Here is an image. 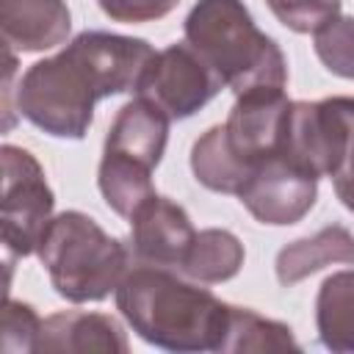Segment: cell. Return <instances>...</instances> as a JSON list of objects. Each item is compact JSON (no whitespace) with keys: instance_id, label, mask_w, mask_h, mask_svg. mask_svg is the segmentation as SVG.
Masks as SVG:
<instances>
[{"instance_id":"1","label":"cell","mask_w":354,"mask_h":354,"mask_svg":"<svg viewBox=\"0 0 354 354\" xmlns=\"http://www.w3.org/2000/svg\"><path fill=\"white\" fill-rule=\"evenodd\" d=\"M155 53L138 36L83 30L19 75L17 111L53 138L80 141L94 122V105L113 94H136Z\"/></svg>"},{"instance_id":"2","label":"cell","mask_w":354,"mask_h":354,"mask_svg":"<svg viewBox=\"0 0 354 354\" xmlns=\"http://www.w3.org/2000/svg\"><path fill=\"white\" fill-rule=\"evenodd\" d=\"M113 299L127 326L155 348L194 354L224 346L230 301L174 268L133 263Z\"/></svg>"},{"instance_id":"3","label":"cell","mask_w":354,"mask_h":354,"mask_svg":"<svg viewBox=\"0 0 354 354\" xmlns=\"http://www.w3.org/2000/svg\"><path fill=\"white\" fill-rule=\"evenodd\" d=\"M183 36L235 97L288 86L282 47L257 28L243 0H196L183 22Z\"/></svg>"},{"instance_id":"4","label":"cell","mask_w":354,"mask_h":354,"mask_svg":"<svg viewBox=\"0 0 354 354\" xmlns=\"http://www.w3.org/2000/svg\"><path fill=\"white\" fill-rule=\"evenodd\" d=\"M36 254L53 290L72 304L108 299L133 266L130 246L80 210L53 216Z\"/></svg>"},{"instance_id":"5","label":"cell","mask_w":354,"mask_h":354,"mask_svg":"<svg viewBox=\"0 0 354 354\" xmlns=\"http://www.w3.org/2000/svg\"><path fill=\"white\" fill-rule=\"evenodd\" d=\"M3 199H0V238L6 257L36 254L47 224L53 221L55 194L33 152L17 144L0 147Z\"/></svg>"},{"instance_id":"6","label":"cell","mask_w":354,"mask_h":354,"mask_svg":"<svg viewBox=\"0 0 354 354\" xmlns=\"http://www.w3.org/2000/svg\"><path fill=\"white\" fill-rule=\"evenodd\" d=\"M354 133V97L337 94L324 100H293L288 111L282 155L313 171L318 180L332 177Z\"/></svg>"},{"instance_id":"7","label":"cell","mask_w":354,"mask_h":354,"mask_svg":"<svg viewBox=\"0 0 354 354\" xmlns=\"http://www.w3.org/2000/svg\"><path fill=\"white\" fill-rule=\"evenodd\" d=\"M221 88L218 75L183 39L152 55L136 94L163 108L171 122H180L199 113Z\"/></svg>"},{"instance_id":"8","label":"cell","mask_w":354,"mask_h":354,"mask_svg":"<svg viewBox=\"0 0 354 354\" xmlns=\"http://www.w3.org/2000/svg\"><path fill=\"white\" fill-rule=\"evenodd\" d=\"M315 199L318 177L282 152L263 158L238 191V202L268 227L299 224L315 207Z\"/></svg>"},{"instance_id":"9","label":"cell","mask_w":354,"mask_h":354,"mask_svg":"<svg viewBox=\"0 0 354 354\" xmlns=\"http://www.w3.org/2000/svg\"><path fill=\"white\" fill-rule=\"evenodd\" d=\"M290 102L285 88H254L235 97L224 133L230 147L249 166V174L263 158L282 152Z\"/></svg>"},{"instance_id":"10","label":"cell","mask_w":354,"mask_h":354,"mask_svg":"<svg viewBox=\"0 0 354 354\" xmlns=\"http://www.w3.org/2000/svg\"><path fill=\"white\" fill-rule=\"evenodd\" d=\"M127 221V246L133 252V263L144 266H163L177 271L196 238L188 210L160 194H152L147 202H141Z\"/></svg>"},{"instance_id":"11","label":"cell","mask_w":354,"mask_h":354,"mask_svg":"<svg viewBox=\"0 0 354 354\" xmlns=\"http://www.w3.org/2000/svg\"><path fill=\"white\" fill-rule=\"evenodd\" d=\"M169 124H171V119L163 108H158L152 100L136 94L116 111V116L105 133L102 152L127 158V160L155 171L158 163L163 160V152L169 144Z\"/></svg>"},{"instance_id":"12","label":"cell","mask_w":354,"mask_h":354,"mask_svg":"<svg viewBox=\"0 0 354 354\" xmlns=\"http://www.w3.org/2000/svg\"><path fill=\"white\" fill-rule=\"evenodd\" d=\"M3 44L14 53L61 47L72 33L66 0H0Z\"/></svg>"},{"instance_id":"13","label":"cell","mask_w":354,"mask_h":354,"mask_svg":"<svg viewBox=\"0 0 354 354\" xmlns=\"http://www.w3.org/2000/svg\"><path fill=\"white\" fill-rule=\"evenodd\" d=\"M36 351H130L124 326L108 313L61 310L44 318Z\"/></svg>"},{"instance_id":"14","label":"cell","mask_w":354,"mask_h":354,"mask_svg":"<svg viewBox=\"0 0 354 354\" xmlns=\"http://www.w3.org/2000/svg\"><path fill=\"white\" fill-rule=\"evenodd\" d=\"M326 266H354V232L340 224L321 227L313 235L285 243L274 260L277 282L282 288H293Z\"/></svg>"},{"instance_id":"15","label":"cell","mask_w":354,"mask_h":354,"mask_svg":"<svg viewBox=\"0 0 354 354\" xmlns=\"http://www.w3.org/2000/svg\"><path fill=\"white\" fill-rule=\"evenodd\" d=\"M315 329L324 348L354 354V266L332 271L315 296Z\"/></svg>"},{"instance_id":"16","label":"cell","mask_w":354,"mask_h":354,"mask_svg":"<svg viewBox=\"0 0 354 354\" xmlns=\"http://www.w3.org/2000/svg\"><path fill=\"white\" fill-rule=\"evenodd\" d=\"M243 260H246V249L235 232L224 227H207V230H196V238L177 271L194 282L218 285L238 277Z\"/></svg>"},{"instance_id":"17","label":"cell","mask_w":354,"mask_h":354,"mask_svg":"<svg viewBox=\"0 0 354 354\" xmlns=\"http://www.w3.org/2000/svg\"><path fill=\"white\" fill-rule=\"evenodd\" d=\"M191 171L199 185H205L213 194H232L243 188L249 177V166L238 158V152L230 147L224 124L207 127L191 147Z\"/></svg>"},{"instance_id":"18","label":"cell","mask_w":354,"mask_h":354,"mask_svg":"<svg viewBox=\"0 0 354 354\" xmlns=\"http://www.w3.org/2000/svg\"><path fill=\"white\" fill-rule=\"evenodd\" d=\"M97 188H100L105 205L122 218H130L141 202H147L152 194H158L152 185L149 169H144L127 158L108 155V152H102L100 166H97Z\"/></svg>"},{"instance_id":"19","label":"cell","mask_w":354,"mask_h":354,"mask_svg":"<svg viewBox=\"0 0 354 354\" xmlns=\"http://www.w3.org/2000/svg\"><path fill=\"white\" fill-rule=\"evenodd\" d=\"M299 351L301 343L296 340L293 329L282 321L266 318L252 307L230 304V321H227V337L221 351Z\"/></svg>"},{"instance_id":"20","label":"cell","mask_w":354,"mask_h":354,"mask_svg":"<svg viewBox=\"0 0 354 354\" xmlns=\"http://www.w3.org/2000/svg\"><path fill=\"white\" fill-rule=\"evenodd\" d=\"M313 47L326 72L354 80V17H335L313 33Z\"/></svg>"},{"instance_id":"21","label":"cell","mask_w":354,"mask_h":354,"mask_svg":"<svg viewBox=\"0 0 354 354\" xmlns=\"http://www.w3.org/2000/svg\"><path fill=\"white\" fill-rule=\"evenodd\" d=\"M271 14L293 33H315L340 17L343 0H266Z\"/></svg>"},{"instance_id":"22","label":"cell","mask_w":354,"mask_h":354,"mask_svg":"<svg viewBox=\"0 0 354 354\" xmlns=\"http://www.w3.org/2000/svg\"><path fill=\"white\" fill-rule=\"evenodd\" d=\"M41 324H44V318L36 313L33 304L6 296V307H3V351L6 354L36 351Z\"/></svg>"},{"instance_id":"23","label":"cell","mask_w":354,"mask_h":354,"mask_svg":"<svg viewBox=\"0 0 354 354\" xmlns=\"http://www.w3.org/2000/svg\"><path fill=\"white\" fill-rule=\"evenodd\" d=\"M97 6L113 22L141 25L169 17L180 6V0H97Z\"/></svg>"},{"instance_id":"24","label":"cell","mask_w":354,"mask_h":354,"mask_svg":"<svg viewBox=\"0 0 354 354\" xmlns=\"http://www.w3.org/2000/svg\"><path fill=\"white\" fill-rule=\"evenodd\" d=\"M329 180L335 185V194H337L340 205L354 213V133L348 138V147H346V155H343L340 166L335 169V174Z\"/></svg>"},{"instance_id":"25","label":"cell","mask_w":354,"mask_h":354,"mask_svg":"<svg viewBox=\"0 0 354 354\" xmlns=\"http://www.w3.org/2000/svg\"><path fill=\"white\" fill-rule=\"evenodd\" d=\"M14 75H17V55H14V50H8L6 47V88H3V113H6V119H3V127L6 130H11L14 127V108H11V94H14Z\"/></svg>"}]
</instances>
